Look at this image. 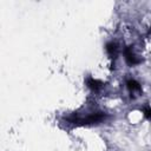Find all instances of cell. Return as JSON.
Instances as JSON below:
<instances>
[{
    "label": "cell",
    "instance_id": "obj_1",
    "mask_svg": "<svg viewBox=\"0 0 151 151\" xmlns=\"http://www.w3.org/2000/svg\"><path fill=\"white\" fill-rule=\"evenodd\" d=\"M126 85H127V88H129L131 96L136 97V96H138V94L140 93V90H142V88H140V85H139L134 79H130V80H127Z\"/></svg>",
    "mask_w": 151,
    "mask_h": 151
}]
</instances>
